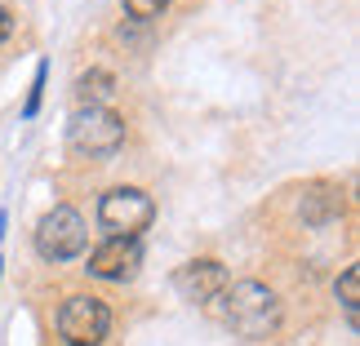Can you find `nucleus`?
<instances>
[{"mask_svg":"<svg viewBox=\"0 0 360 346\" xmlns=\"http://www.w3.org/2000/svg\"><path fill=\"white\" fill-rule=\"evenodd\" d=\"M338 298H342V307H347L352 324H356V302H360V267H347V271L338 275Z\"/></svg>","mask_w":360,"mask_h":346,"instance_id":"obj_10","label":"nucleus"},{"mask_svg":"<svg viewBox=\"0 0 360 346\" xmlns=\"http://www.w3.org/2000/svg\"><path fill=\"white\" fill-rule=\"evenodd\" d=\"M112 328V311H107L103 298H89V293H76L63 302L58 311V333L72 342V346H98Z\"/></svg>","mask_w":360,"mask_h":346,"instance_id":"obj_5","label":"nucleus"},{"mask_svg":"<svg viewBox=\"0 0 360 346\" xmlns=\"http://www.w3.org/2000/svg\"><path fill=\"white\" fill-rule=\"evenodd\" d=\"M298 213H302V222L307 227H329V222H338L342 218V196H338V187H329V182H316L302 191V200H298Z\"/></svg>","mask_w":360,"mask_h":346,"instance_id":"obj_8","label":"nucleus"},{"mask_svg":"<svg viewBox=\"0 0 360 346\" xmlns=\"http://www.w3.org/2000/svg\"><path fill=\"white\" fill-rule=\"evenodd\" d=\"M85 244H89L85 218H80L72 204H53L36 222V253L45 262H72V258L85 253Z\"/></svg>","mask_w":360,"mask_h":346,"instance_id":"obj_3","label":"nucleus"},{"mask_svg":"<svg viewBox=\"0 0 360 346\" xmlns=\"http://www.w3.org/2000/svg\"><path fill=\"white\" fill-rule=\"evenodd\" d=\"M9 36V13H5V5H0V40Z\"/></svg>","mask_w":360,"mask_h":346,"instance_id":"obj_13","label":"nucleus"},{"mask_svg":"<svg viewBox=\"0 0 360 346\" xmlns=\"http://www.w3.org/2000/svg\"><path fill=\"white\" fill-rule=\"evenodd\" d=\"M227 288V271L214 258H191L174 271V293L183 302H214Z\"/></svg>","mask_w":360,"mask_h":346,"instance_id":"obj_7","label":"nucleus"},{"mask_svg":"<svg viewBox=\"0 0 360 346\" xmlns=\"http://www.w3.org/2000/svg\"><path fill=\"white\" fill-rule=\"evenodd\" d=\"M151 218H156V204L138 187H116L98 200V227L112 240H138V231H147Z\"/></svg>","mask_w":360,"mask_h":346,"instance_id":"obj_4","label":"nucleus"},{"mask_svg":"<svg viewBox=\"0 0 360 346\" xmlns=\"http://www.w3.org/2000/svg\"><path fill=\"white\" fill-rule=\"evenodd\" d=\"M218 320L240 338H267L281 324V298L258 280H236L218 293Z\"/></svg>","mask_w":360,"mask_h":346,"instance_id":"obj_1","label":"nucleus"},{"mask_svg":"<svg viewBox=\"0 0 360 346\" xmlns=\"http://www.w3.org/2000/svg\"><path fill=\"white\" fill-rule=\"evenodd\" d=\"M112 89H116V76L103 72V67H94V72L76 76V98H80V107H103V98H107Z\"/></svg>","mask_w":360,"mask_h":346,"instance_id":"obj_9","label":"nucleus"},{"mask_svg":"<svg viewBox=\"0 0 360 346\" xmlns=\"http://www.w3.org/2000/svg\"><path fill=\"white\" fill-rule=\"evenodd\" d=\"M45 76H49V67L40 62V67H36V85H32V98H27V116H36V112H40V89H45Z\"/></svg>","mask_w":360,"mask_h":346,"instance_id":"obj_12","label":"nucleus"},{"mask_svg":"<svg viewBox=\"0 0 360 346\" xmlns=\"http://www.w3.org/2000/svg\"><path fill=\"white\" fill-rule=\"evenodd\" d=\"M124 142V120L107 107H76L72 124H67V147L76 156H89V160H103V156H116Z\"/></svg>","mask_w":360,"mask_h":346,"instance_id":"obj_2","label":"nucleus"},{"mask_svg":"<svg viewBox=\"0 0 360 346\" xmlns=\"http://www.w3.org/2000/svg\"><path fill=\"white\" fill-rule=\"evenodd\" d=\"M138 267H143V244L138 240H107L89 253V275H98V280H112V284H124V280H134Z\"/></svg>","mask_w":360,"mask_h":346,"instance_id":"obj_6","label":"nucleus"},{"mask_svg":"<svg viewBox=\"0 0 360 346\" xmlns=\"http://www.w3.org/2000/svg\"><path fill=\"white\" fill-rule=\"evenodd\" d=\"M169 9V0H124V13L138 22H151V18H160V13Z\"/></svg>","mask_w":360,"mask_h":346,"instance_id":"obj_11","label":"nucleus"}]
</instances>
